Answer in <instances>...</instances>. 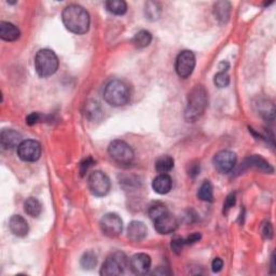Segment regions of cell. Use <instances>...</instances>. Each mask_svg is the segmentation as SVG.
Segmentation results:
<instances>
[{
    "instance_id": "34",
    "label": "cell",
    "mask_w": 276,
    "mask_h": 276,
    "mask_svg": "<svg viewBox=\"0 0 276 276\" xmlns=\"http://www.w3.org/2000/svg\"><path fill=\"white\" fill-rule=\"evenodd\" d=\"M40 120H41V114H39L38 112H33L28 114V117L26 118V123L28 125H34L38 123Z\"/></svg>"
},
{
    "instance_id": "24",
    "label": "cell",
    "mask_w": 276,
    "mask_h": 276,
    "mask_svg": "<svg viewBox=\"0 0 276 276\" xmlns=\"http://www.w3.org/2000/svg\"><path fill=\"white\" fill-rule=\"evenodd\" d=\"M174 167V159L170 156H162L156 161V170L160 174L171 172Z\"/></svg>"
},
{
    "instance_id": "3",
    "label": "cell",
    "mask_w": 276,
    "mask_h": 276,
    "mask_svg": "<svg viewBox=\"0 0 276 276\" xmlns=\"http://www.w3.org/2000/svg\"><path fill=\"white\" fill-rule=\"evenodd\" d=\"M131 93L127 84L119 79H114L106 84L104 90V99L112 107H121L128 103Z\"/></svg>"
},
{
    "instance_id": "11",
    "label": "cell",
    "mask_w": 276,
    "mask_h": 276,
    "mask_svg": "<svg viewBox=\"0 0 276 276\" xmlns=\"http://www.w3.org/2000/svg\"><path fill=\"white\" fill-rule=\"evenodd\" d=\"M152 221L156 231L160 234H171L175 232L178 227L177 219L168 211L159 215Z\"/></svg>"
},
{
    "instance_id": "27",
    "label": "cell",
    "mask_w": 276,
    "mask_h": 276,
    "mask_svg": "<svg viewBox=\"0 0 276 276\" xmlns=\"http://www.w3.org/2000/svg\"><path fill=\"white\" fill-rule=\"evenodd\" d=\"M81 265L83 269L86 270H92L97 264V257L93 251H87L84 252L83 256L81 257Z\"/></svg>"
},
{
    "instance_id": "33",
    "label": "cell",
    "mask_w": 276,
    "mask_h": 276,
    "mask_svg": "<svg viewBox=\"0 0 276 276\" xmlns=\"http://www.w3.org/2000/svg\"><path fill=\"white\" fill-rule=\"evenodd\" d=\"M235 201H236L235 193H231L228 195V197L226 198V202L224 204V214H227L230 210L232 209L235 204Z\"/></svg>"
},
{
    "instance_id": "7",
    "label": "cell",
    "mask_w": 276,
    "mask_h": 276,
    "mask_svg": "<svg viewBox=\"0 0 276 276\" xmlns=\"http://www.w3.org/2000/svg\"><path fill=\"white\" fill-rule=\"evenodd\" d=\"M88 186L91 193L95 196H105L109 193L111 182L108 176L101 171L91 173L88 179Z\"/></svg>"
},
{
    "instance_id": "18",
    "label": "cell",
    "mask_w": 276,
    "mask_h": 276,
    "mask_svg": "<svg viewBox=\"0 0 276 276\" xmlns=\"http://www.w3.org/2000/svg\"><path fill=\"white\" fill-rule=\"evenodd\" d=\"M21 36L20 29L12 23L2 22L0 23V38L5 41H17Z\"/></svg>"
},
{
    "instance_id": "16",
    "label": "cell",
    "mask_w": 276,
    "mask_h": 276,
    "mask_svg": "<svg viewBox=\"0 0 276 276\" xmlns=\"http://www.w3.org/2000/svg\"><path fill=\"white\" fill-rule=\"evenodd\" d=\"M147 235V228L144 222L132 221L127 227V237L132 242H142Z\"/></svg>"
},
{
    "instance_id": "4",
    "label": "cell",
    "mask_w": 276,
    "mask_h": 276,
    "mask_svg": "<svg viewBox=\"0 0 276 276\" xmlns=\"http://www.w3.org/2000/svg\"><path fill=\"white\" fill-rule=\"evenodd\" d=\"M58 58L54 51L42 49L37 52L35 57V68L37 74L42 78L54 75L58 69Z\"/></svg>"
},
{
    "instance_id": "31",
    "label": "cell",
    "mask_w": 276,
    "mask_h": 276,
    "mask_svg": "<svg viewBox=\"0 0 276 276\" xmlns=\"http://www.w3.org/2000/svg\"><path fill=\"white\" fill-rule=\"evenodd\" d=\"M186 243L185 240L181 239V237H175V239L172 241V249L176 254H180L183 246H185Z\"/></svg>"
},
{
    "instance_id": "37",
    "label": "cell",
    "mask_w": 276,
    "mask_h": 276,
    "mask_svg": "<svg viewBox=\"0 0 276 276\" xmlns=\"http://www.w3.org/2000/svg\"><path fill=\"white\" fill-rule=\"evenodd\" d=\"M201 237L202 236L200 233H193V234H191L189 237H187V239L185 240V243H186V245H192V244L200 241Z\"/></svg>"
},
{
    "instance_id": "10",
    "label": "cell",
    "mask_w": 276,
    "mask_h": 276,
    "mask_svg": "<svg viewBox=\"0 0 276 276\" xmlns=\"http://www.w3.org/2000/svg\"><path fill=\"white\" fill-rule=\"evenodd\" d=\"M18 156L25 162H36L41 156V145L34 140L23 141L18 147Z\"/></svg>"
},
{
    "instance_id": "29",
    "label": "cell",
    "mask_w": 276,
    "mask_h": 276,
    "mask_svg": "<svg viewBox=\"0 0 276 276\" xmlns=\"http://www.w3.org/2000/svg\"><path fill=\"white\" fill-rule=\"evenodd\" d=\"M214 83L216 84V87L222 89L227 88L230 84V76L227 72H219L214 78Z\"/></svg>"
},
{
    "instance_id": "2",
    "label": "cell",
    "mask_w": 276,
    "mask_h": 276,
    "mask_svg": "<svg viewBox=\"0 0 276 276\" xmlns=\"http://www.w3.org/2000/svg\"><path fill=\"white\" fill-rule=\"evenodd\" d=\"M207 104H209V96L205 88L195 86L188 95V104L185 112L186 120L188 122H195L204 113Z\"/></svg>"
},
{
    "instance_id": "28",
    "label": "cell",
    "mask_w": 276,
    "mask_h": 276,
    "mask_svg": "<svg viewBox=\"0 0 276 276\" xmlns=\"http://www.w3.org/2000/svg\"><path fill=\"white\" fill-rule=\"evenodd\" d=\"M161 15V6L158 3L149 2L146 4V17L151 21H156Z\"/></svg>"
},
{
    "instance_id": "36",
    "label": "cell",
    "mask_w": 276,
    "mask_h": 276,
    "mask_svg": "<svg viewBox=\"0 0 276 276\" xmlns=\"http://www.w3.org/2000/svg\"><path fill=\"white\" fill-rule=\"evenodd\" d=\"M212 267H213V271L215 273L220 272L222 270V267H224V261H222V259L215 258L213 263H212Z\"/></svg>"
},
{
    "instance_id": "1",
    "label": "cell",
    "mask_w": 276,
    "mask_h": 276,
    "mask_svg": "<svg viewBox=\"0 0 276 276\" xmlns=\"http://www.w3.org/2000/svg\"><path fill=\"white\" fill-rule=\"evenodd\" d=\"M62 20L69 32L76 35L86 34L90 28V14L79 5H71L66 7L62 14Z\"/></svg>"
},
{
    "instance_id": "15",
    "label": "cell",
    "mask_w": 276,
    "mask_h": 276,
    "mask_svg": "<svg viewBox=\"0 0 276 276\" xmlns=\"http://www.w3.org/2000/svg\"><path fill=\"white\" fill-rule=\"evenodd\" d=\"M9 229L10 231L19 237H24L28 234L29 227L27 221L20 215H13L9 220Z\"/></svg>"
},
{
    "instance_id": "25",
    "label": "cell",
    "mask_w": 276,
    "mask_h": 276,
    "mask_svg": "<svg viewBox=\"0 0 276 276\" xmlns=\"http://www.w3.org/2000/svg\"><path fill=\"white\" fill-rule=\"evenodd\" d=\"M86 116L91 121H97L102 117V110L97 102L90 101L86 104Z\"/></svg>"
},
{
    "instance_id": "20",
    "label": "cell",
    "mask_w": 276,
    "mask_h": 276,
    "mask_svg": "<svg viewBox=\"0 0 276 276\" xmlns=\"http://www.w3.org/2000/svg\"><path fill=\"white\" fill-rule=\"evenodd\" d=\"M214 13L220 23L226 24L231 13V5L228 2H218L214 6Z\"/></svg>"
},
{
    "instance_id": "22",
    "label": "cell",
    "mask_w": 276,
    "mask_h": 276,
    "mask_svg": "<svg viewBox=\"0 0 276 276\" xmlns=\"http://www.w3.org/2000/svg\"><path fill=\"white\" fill-rule=\"evenodd\" d=\"M107 11L116 15H123L127 11V5L123 0H108L105 3Z\"/></svg>"
},
{
    "instance_id": "12",
    "label": "cell",
    "mask_w": 276,
    "mask_h": 276,
    "mask_svg": "<svg viewBox=\"0 0 276 276\" xmlns=\"http://www.w3.org/2000/svg\"><path fill=\"white\" fill-rule=\"evenodd\" d=\"M236 155L231 150H222L214 157V165L219 173L228 174L236 164Z\"/></svg>"
},
{
    "instance_id": "14",
    "label": "cell",
    "mask_w": 276,
    "mask_h": 276,
    "mask_svg": "<svg viewBox=\"0 0 276 276\" xmlns=\"http://www.w3.org/2000/svg\"><path fill=\"white\" fill-rule=\"evenodd\" d=\"M23 142L22 135L12 128H5L0 134V144L4 149L18 148Z\"/></svg>"
},
{
    "instance_id": "26",
    "label": "cell",
    "mask_w": 276,
    "mask_h": 276,
    "mask_svg": "<svg viewBox=\"0 0 276 276\" xmlns=\"http://www.w3.org/2000/svg\"><path fill=\"white\" fill-rule=\"evenodd\" d=\"M197 197L204 202H213L214 192H213V185L211 181H204L200 189L197 191Z\"/></svg>"
},
{
    "instance_id": "9",
    "label": "cell",
    "mask_w": 276,
    "mask_h": 276,
    "mask_svg": "<svg viewBox=\"0 0 276 276\" xmlns=\"http://www.w3.org/2000/svg\"><path fill=\"white\" fill-rule=\"evenodd\" d=\"M99 227L104 235L108 237H116L120 235L123 230V222L117 214H106L99 221Z\"/></svg>"
},
{
    "instance_id": "5",
    "label": "cell",
    "mask_w": 276,
    "mask_h": 276,
    "mask_svg": "<svg viewBox=\"0 0 276 276\" xmlns=\"http://www.w3.org/2000/svg\"><path fill=\"white\" fill-rule=\"evenodd\" d=\"M110 158L119 164H129L134 160V151L131 146L123 141H113L108 147Z\"/></svg>"
},
{
    "instance_id": "30",
    "label": "cell",
    "mask_w": 276,
    "mask_h": 276,
    "mask_svg": "<svg viewBox=\"0 0 276 276\" xmlns=\"http://www.w3.org/2000/svg\"><path fill=\"white\" fill-rule=\"evenodd\" d=\"M167 209L163 205V204H160V203H157L156 205H152L150 209H149V217L153 220L156 217H158L159 215H161L162 213L166 212Z\"/></svg>"
},
{
    "instance_id": "35",
    "label": "cell",
    "mask_w": 276,
    "mask_h": 276,
    "mask_svg": "<svg viewBox=\"0 0 276 276\" xmlns=\"http://www.w3.org/2000/svg\"><path fill=\"white\" fill-rule=\"evenodd\" d=\"M262 233H263L265 239H267V240L272 239V237H273V227H272V225L270 224V222H266V224L263 226Z\"/></svg>"
},
{
    "instance_id": "21",
    "label": "cell",
    "mask_w": 276,
    "mask_h": 276,
    "mask_svg": "<svg viewBox=\"0 0 276 276\" xmlns=\"http://www.w3.org/2000/svg\"><path fill=\"white\" fill-rule=\"evenodd\" d=\"M24 211L30 217H38L42 212V205L36 197H29L24 203Z\"/></svg>"
},
{
    "instance_id": "6",
    "label": "cell",
    "mask_w": 276,
    "mask_h": 276,
    "mask_svg": "<svg viewBox=\"0 0 276 276\" xmlns=\"http://www.w3.org/2000/svg\"><path fill=\"white\" fill-rule=\"evenodd\" d=\"M127 266V258L123 252H114L107 258L101 269V275L103 276H114L120 275L124 272Z\"/></svg>"
},
{
    "instance_id": "38",
    "label": "cell",
    "mask_w": 276,
    "mask_h": 276,
    "mask_svg": "<svg viewBox=\"0 0 276 276\" xmlns=\"http://www.w3.org/2000/svg\"><path fill=\"white\" fill-rule=\"evenodd\" d=\"M271 261H272V264H271V269H272V273L275 272V264H274V261H275V258H274V254L272 255V258H271Z\"/></svg>"
},
{
    "instance_id": "32",
    "label": "cell",
    "mask_w": 276,
    "mask_h": 276,
    "mask_svg": "<svg viewBox=\"0 0 276 276\" xmlns=\"http://www.w3.org/2000/svg\"><path fill=\"white\" fill-rule=\"evenodd\" d=\"M95 164V161L92 158H87L86 160H83L80 163V174L81 176L86 175V173L89 171V168L91 166H93Z\"/></svg>"
},
{
    "instance_id": "13",
    "label": "cell",
    "mask_w": 276,
    "mask_h": 276,
    "mask_svg": "<svg viewBox=\"0 0 276 276\" xmlns=\"http://www.w3.org/2000/svg\"><path fill=\"white\" fill-rule=\"evenodd\" d=\"M129 267L136 275L147 274L151 267V258L147 254H136L129 259Z\"/></svg>"
},
{
    "instance_id": "17",
    "label": "cell",
    "mask_w": 276,
    "mask_h": 276,
    "mask_svg": "<svg viewBox=\"0 0 276 276\" xmlns=\"http://www.w3.org/2000/svg\"><path fill=\"white\" fill-rule=\"evenodd\" d=\"M172 178L167 174H160L152 181V188L159 194H167L172 190Z\"/></svg>"
},
{
    "instance_id": "23",
    "label": "cell",
    "mask_w": 276,
    "mask_h": 276,
    "mask_svg": "<svg viewBox=\"0 0 276 276\" xmlns=\"http://www.w3.org/2000/svg\"><path fill=\"white\" fill-rule=\"evenodd\" d=\"M152 41V35L148 30H141L133 38V44L138 49L147 48Z\"/></svg>"
},
{
    "instance_id": "19",
    "label": "cell",
    "mask_w": 276,
    "mask_h": 276,
    "mask_svg": "<svg viewBox=\"0 0 276 276\" xmlns=\"http://www.w3.org/2000/svg\"><path fill=\"white\" fill-rule=\"evenodd\" d=\"M242 166L247 167V168L255 167V168H257V170L264 172V173H273V167L269 164V162H266L263 158L259 157V156H251V157L247 158L244 161Z\"/></svg>"
},
{
    "instance_id": "8",
    "label": "cell",
    "mask_w": 276,
    "mask_h": 276,
    "mask_svg": "<svg viewBox=\"0 0 276 276\" xmlns=\"http://www.w3.org/2000/svg\"><path fill=\"white\" fill-rule=\"evenodd\" d=\"M195 67V55L192 51H182L176 58L175 69L180 78L186 79L193 73Z\"/></svg>"
}]
</instances>
